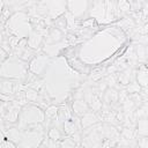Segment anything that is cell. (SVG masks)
<instances>
[{
    "label": "cell",
    "mask_w": 148,
    "mask_h": 148,
    "mask_svg": "<svg viewBox=\"0 0 148 148\" xmlns=\"http://www.w3.org/2000/svg\"><path fill=\"white\" fill-rule=\"evenodd\" d=\"M5 28H6L7 37L15 36L20 39L28 38L34 30L32 24L30 22V16L28 15V13L23 10L12 14L9 20L5 24Z\"/></svg>",
    "instance_id": "6da1fadb"
},
{
    "label": "cell",
    "mask_w": 148,
    "mask_h": 148,
    "mask_svg": "<svg viewBox=\"0 0 148 148\" xmlns=\"http://www.w3.org/2000/svg\"><path fill=\"white\" fill-rule=\"evenodd\" d=\"M28 62H24L23 60L15 58L13 56H9V58L1 64V77L2 79H10V80H18L24 81V79L28 75L29 65Z\"/></svg>",
    "instance_id": "7a4b0ae2"
},
{
    "label": "cell",
    "mask_w": 148,
    "mask_h": 148,
    "mask_svg": "<svg viewBox=\"0 0 148 148\" xmlns=\"http://www.w3.org/2000/svg\"><path fill=\"white\" fill-rule=\"evenodd\" d=\"M44 121H45V112L40 106L35 104H25L21 109L17 127L24 131L29 126L36 124H44Z\"/></svg>",
    "instance_id": "3957f363"
},
{
    "label": "cell",
    "mask_w": 148,
    "mask_h": 148,
    "mask_svg": "<svg viewBox=\"0 0 148 148\" xmlns=\"http://www.w3.org/2000/svg\"><path fill=\"white\" fill-rule=\"evenodd\" d=\"M45 139V128L43 124H36L29 126L22 131V139L17 145V148H39Z\"/></svg>",
    "instance_id": "277c9868"
},
{
    "label": "cell",
    "mask_w": 148,
    "mask_h": 148,
    "mask_svg": "<svg viewBox=\"0 0 148 148\" xmlns=\"http://www.w3.org/2000/svg\"><path fill=\"white\" fill-rule=\"evenodd\" d=\"M49 64L50 57L46 53H39L29 62V72H31L36 76H39L45 72Z\"/></svg>",
    "instance_id": "5b68a950"
},
{
    "label": "cell",
    "mask_w": 148,
    "mask_h": 148,
    "mask_svg": "<svg viewBox=\"0 0 148 148\" xmlns=\"http://www.w3.org/2000/svg\"><path fill=\"white\" fill-rule=\"evenodd\" d=\"M47 16L50 20L56 21L67 12V1H46Z\"/></svg>",
    "instance_id": "8992f818"
},
{
    "label": "cell",
    "mask_w": 148,
    "mask_h": 148,
    "mask_svg": "<svg viewBox=\"0 0 148 148\" xmlns=\"http://www.w3.org/2000/svg\"><path fill=\"white\" fill-rule=\"evenodd\" d=\"M90 2L87 0H80V1H67V12H69L75 20L81 18L87 10H89Z\"/></svg>",
    "instance_id": "52a82bcc"
},
{
    "label": "cell",
    "mask_w": 148,
    "mask_h": 148,
    "mask_svg": "<svg viewBox=\"0 0 148 148\" xmlns=\"http://www.w3.org/2000/svg\"><path fill=\"white\" fill-rule=\"evenodd\" d=\"M89 15L91 18L97 20L99 23H105L106 7L105 1H92L89 5Z\"/></svg>",
    "instance_id": "ba28073f"
},
{
    "label": "cell",
    "mask_w": 148,
    "mask_h": 148,
    "mask_svg": "<svg viewBox=\"0 0 148 148\" xmlns=\"http://www.w3.org/2000/svg\"><path fill=\"white\" fill-rule=\"evenodd\" d=\"M135 74H136V69L128 67L121 72L117 73V79H118V83H120L121 86L126 87L127 84H130L132 81L135 80Z\"/></svg>",
    "instance_id": "9c48e42d"
},
{
    "label": "cell",
    "mask_w": 148,
    "mask_h": 148,
    "mask_svg": "<svg viewBox=\"0 0 148 148\" xmlns=\"http://www.w3.org/2000/svg\"><path fill=\"white\" fill-rule=\"evenodd\" d=\"M99 132H101V135L103 136L104 140H112V139H117V138L120 136L117 127L114 125H111V124H108V123L101 124Z\"/></svg>",
    "instance_id": "30bf717a"
},
{
    "label": "cell",
    "mask_w": 148,
    "mask_h": 148,
    "mask_svg": "<svg viewBox=\"0 0 148 148\" xmlns=\"http://www.w3.org/2000/svg\"><path fill=\"white\" fill-rule=\"evenodd\" d=\"M101 121V118L98 116V113L89 110L87 113H84L81 117V126H82V131L86 128H89L96 124H98Z\"/></svg>",
    "instance_id": "8fae6325"
},
{
    "label": "cell",
    "mask_w": 148,
    "mask_h": 148,
    "mask_svg": "<svg viewBox=\"0 0 148 148\" xmlns=\"http://www.w3.org/2000/svg\"><path fill=\"white\" fill-rule=\"evenodd\" d=\"M89 110H90V108H89L88 103L83 98H81V99H74L73 103H72V111L77 117H82Z\"/></svg>",
    "instance_id": "7c38bea8"
},
{
    "label": "cell",
    "mask_w": 148,
    "mask_h": 148,
    "mask_svg": "<svg viewBox=\"0 0 148 148\" xmlns=\"http://www.w3.org/2000/svg\"><path fill=\"white\" fill-rule=\"evenodd\" d=\"M135 80L136 82L140 84V87L143 88H148V68L145 65H141L139 69H136V74H135Z\"/></svg>",
    "instance_id": "4fadbf2b"
},
{
    "label": "cell",
    "mask_w": 148,
    "mask_h": 148,
    "mask_svg": "<svg viewBox=\"0 0 148 148\" xmlns=\"http://www.w3.org/2000/svg\"><path fill=\"white\" fill-rule=\"evenodd\" d=\"M27 39H28V47L31 49V50H37L42 45L43 39H44V36L40 35L39 32L32 30V32L29 35V37Z\"/></svg>",
    "instance_id": "5bb4252c"
},
{
    "label": "cell",
    "mask_w": 148,
    "mask_h": 148,
    "mask_svg": "<svg viewBox=\"0 0 148 148\" xmlns=\"http://www.w3.org/2000/svg\"><path fill=\"white\" fill-rule=\"evenodd\" d=\"M62 40V31L57 28H51L49 35L45 37V45H52Z\"/></svg>",
    "instance_id": "9a60e30c"
},
{
    "label": "cell",
    "mask_w": 148,
    "mask_h": 148,
    "mask_svg": "<svg viewBox=\"0 0 148 148\" xmlns=\"http://www.w3.org/2000/svg\"><path fill=\"white\" fill-rule=\"evenodd\" d=\"M2 136H5L6 139H8V140L13 141L14 143L18 145L21 139H22V130H20L18 127H9L6 132V134L2 135Z\"/></svg>",
    "instance_id": "2e32d148"
},
{
    "label": "cell",
    "mask_w": 148,
    "mask_h": 148,
    "mask_svg": "<svg viewBox=\"0 0 148 148\" xmlns=\"http://www.w3.org/2000/svg\"><path fill=\"white\" fill-rule=\"evenodd\" d=\"M135 132L136 136H148V118H141L136 120Z\"/></svg>",
    "instance_id": "e0dca14e"
},
{
    "label": "cell",
    "mask_w": 148,
    "mask_h": 148,
    "mask_svg": "<svg viewBox=\"0 0 148 148\" xmlns=\"http://www.w3.org/2000/svg\"><path fill=\"white\" fill-rule=\"evenodd\" d=\"M88 105H89V108H90L91 111H94L96 113H99L102 111V109H103V101H102V98L98 95L95 94Z\"/></svg>",
    "instance_id": "ac0fdd59"
},
{
    "label": "cell",
    "mask_w": 148,
    "mask_h": 148,
    "mask_svg": "<svg viewBox=\"0 0 148 148\" xmlns=\"http://www.w3.org/2000/svg\"><path fill=\"white\" fill-rule=\"evenodd\" d=\"M45 120H47L49 123H52L53 119L58 118V112H59V106L56 105H49L45 110Z\"/></svg>",
    "instance_id": "d6986e66"
},
{
    "label": "cell",
    "mask_w": 148,
    "mask_h": 148,
    "mask_svg": "<svg viewBox=\"0 0 148 148\" xmlns=\"http://www.w3.org/2000/svg\"><path fill=\"white\" fill-rule=\"evenodd\" d=\"M131 12V3L128 1L125 0H120L117 2V14H118V18L124 16L125 14H128Z\"/></svg>",
    "instance_id": "ffe728a7"
},
{
    "label": "cell",
    "mask_w": 148,
    "mask_h": 148,
    "mask_svg": "<svg viewBox=\"0 0 148 148\" xmlns=\"http://www.w3.org/2000/svg\"><path fill=\"white\" fill-rule=\"evenodd\" d=\"M135 53L138 57V62H145L147 61V52H146V46L141 44H135L134 45Z\"/></svg>",
    "instance_id": "44dd1931"
},
{
    "label": "cell",
    "mask_w": 148,
    "mask_h": 148,
    "mask_svg": "<svg viewBox=\"0 0 148 148\" xmlns=\"http://www.w3.org/2000/svg\"><path fill=\"white\" fill-rule=\"evenodd\" d=\"M62 127H64V132L67 134V136H72L74 133L79 132V130H77V127L75 126L73 119L66 120V121L62 124Z\"/></svg>",
    "instance_id": "7402d4cb"
},
{
    "label": "cell",
    "mask_w": 148,
    "mask_h": 148,
    "mask_svg": "<svg viewBox=\"0 0 148 148\" xmlns=\"http://www.w3.org/2000/svg\"><path fill=\"white\" fill-rule=\"evenodd\" d=\"M61 136H62V134L58 126H52L47 132V138L54 142H58L61 139Z\"/></svg>",
    "instance_id": "603a6c76"
},
{
    "label": "cell",
    "mask_w": 148,
    "mask_h": 148,
    "mask_svg": "<svg viewBox=\"0 0 148 148\" xmlns=\"http://www.w3.org/2000/svg\"><path fill=\"white\" fill-rule=\"evenodd\" d=\"M39 91L32 89V88H28L25 89V99L28 102H31V103H35V102H38L39 99Z\"/></svg>",
    "instance_id": "cb8c5ba5"
},
{
    "label": "cell",
    "mask_w": 148,
    "mask_h": 148,
    "mask_svg": "<svg viewBox=\"0 0 148 148\" xmlns=\"http://www.w3.org/2000/svg\"><path fill=\"white\" fill-rule=\"evenodd\" d=\"M120 136L126 139V140H133L136 138V132H135V128H131V127H123L121 132H120Z\"/></svg>",
    "instance_id": "d4e9b609"
},
{
    "label": "cell",
    "mask_w": 148,
    "mask_h": 148,
    "mask_svg": "<svg viewBox=\"0 0 148 148\" xmlns=\"http://www.w3.org/2000/svg\"><path fill=\"white\" fill-rule=\"evenodd\" d=\"M125 89H126V91L128 92V95H133V94H139V92H141V87H140V84L136 82V80H134V81H132L130 84H127L126 87H125Z\"/></svg>",
    "instance_id": "484cf974"
},
{
    "label": "cell",
    "mask_w": 148,
    "mask_h": 148,
    "mask_svg": "<svg viewBox=\"0 0 148 148\" xmlns=\"http://www.w3.org/2000/svg\"><path fill=\"white\" fill-rule=\"evenodd\" d=\"M64 16H65L66 22H67V28L68 29H75V27H76V20H75V17L69 12H66Z\"/></svg>",
    "instance_id": "4316f807"
},
{
    "label": "cell",
    "mask_w": 148,
    "mask_h": 148,
    "mask_svg": "<svg viewBox=\"0 0 148 148\" xmlns=\"http://www.w3.org/2000/svg\"><path fill=\"white\" fill-rule=\"evenodd\" d=\"M53 23H54V27H56L57 29H59L60 31H62V32H64V31L66 30V28H67V22H66L65 16L59 17L58 20L53 21Z\"/></svg>",
    "instance_id": "83f0119b"
},
{
    "label": "cell",
    "mask_w": 148,
    "mask_h": 148,
    "mask_svg": "<svg viewBox=\"0 0 148 148\" xmlns=\"http://www.w3.org/2000/svg\"><path fill=\"white\" fill-rule=\"evenodd\" d=\"M138 148H148V136H136Z\"/></svg>",
    "instance_id": "f1b7e54d"
},
{
    "label": "cell",
    "mask_w": 148,
    "mask_h": 148,
    "mask_svg": "<svg viewBox=\"0 0 148 148\" xmlns=\"http://www.w3.org/2000/svg\"><path fill=\"white\" fill-rule=\"evenodd\" d=\"M130 3H131V10L136 13V12H141L142 10V7H143L145 2H141V1H130Z\"/></svg>",
    "instance_id": "f546056e"
},
{
    "label": "cell",
    "mask_w": 148,
    "mask_h": 148,
    "mask_svg": "<svg viewBox=\"0 0 148 148\" xmlns=\"http://www.w3.org/2000/svg\"><path fill=\"white\" fill-rule=\"evenodd\" d=\"M104 75H105V74H103V71H102V69H95V71L91 73L90 79L92 80V82H94V81H99Z\"/></svg>",
    "instance_id": "4dcf8cb0"
},
{
    "label": "cell",
    "mask_w": 148,
    "mask_h": 148,
    "mask_svg": "<svg viewBox=\"0 0 148 148\" xmlns=\"http://www.w3.org/2000/svg\"><path fill=\"white\" fill-rule=\"evenodd\" d=\"M1 148H17V145L14 143L13 141L6 139L5 136H2V142H1Z\"/></svg>",
    "instance_id": "1f68e13d"
},
{
    "label": "cell",
    "mask_w": 148,
    "mask_h": 148,
    "mask_svg": "<svg viewBox=\"0 0 148 148\" xmlns=\"http://www.w3.org/2000/svg\"><path fill=\"white\" fill-rule=\"evenodd\" d=\"M139 34H142V35H148V22H146L141 28H140V31Z\"/></svg>",
    "instance_id": "d6a6232c"
},
{
    "label": "cell",
    "mask_w": 148,
    "mask_h": 148,
    "mask_svg": "<svg viewBox=\"0 0 148 148\" xmlns=\"http://www.w3.org/2000/svg\"><path fill=\"white\" fill-rule=\"evenodd\" d=\"M94 18H89V20H87V21H84L83 23H82V25H83V28H87V27H89V25H92L94 24Z\"/></svg>",
    "instance_id": "836d02e7"
},
{
    "label": "cell",
    "mask_w": 148,
    "mask_h": 148,
    "mask_svg": "<svg viewBox=\"0 0 148 148\" xmlns=\"http://www.w3.org/2000/svg\"><path fill=\"white\" fill-rule=\"evenodd\" d=\"M146 52H147V59H148V45L146 46Z\"/></svg>",
    "instance_id": "e575fe53"
},
{
    "label": "cell",
    "mask_w": 148,
    "mask_h": 148,
    "mask_svg": "<svg viewBox=\"0 0 148 148\" xmlns=\"http://www.w3.org/2000/svg\"><path fill=\"white\" fill-rule=\"evenodd\" d=\"M120 148H131V147H120Z\"/></svg>",
    "instance_id": "d590c367"
}]
</instances>
